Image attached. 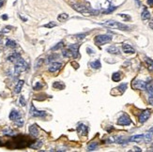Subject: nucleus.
Here are the masks:
<instances>
[{
    "instance_id": "1a4fd4ad",
    "label": "nucleus",
    "mask_w": 153,
    "mask_h": 152,
    "mask_svg": "<svg viewBox=\"0 0 153 152\" xmlns=\"http://www.w3.org/2000/svg\"><path fill=\"white\" fill-rule=\"evenodd\" d=\"M62 68V64L59 62H53L52 65H50V67L48 68V70L50 72H55L57 70H59Z\"/></svg>"
},
{
    "instance_id": "f3484780",
    "label": "nucleus",
    "mask_w": 153,
    "mask_h": 152,
    "mask_svg": "<svg viewBox=\"0 0 153 152\" xmlns=\"http://www.w3.org/2000/svg\"><path fill=\"white\" fill-rule=\"evenodd\" d=\"M20 54H18V53H14V54H11V55H9L8 57V61L10 62H13V63H15L17 60L20 58Z\"/></svg>"
},
{
    "instance_id": "a18cd8bd",
    "label": "nucleus",
    "mask_w": 153,
    "mask_h": 152,
    "mask_svg": "<svg viewBox=\"0 0 153 152\" xmlns=\"http://www.w3.org/2000/svg\"><path fill=\"white\" fill-rule=\"evenodd\" d=\"M149 27L153 29V19L150 21V22H149Z\"/></svg>"
},
{
    "instance_id": "ea45409f",
    "label": "nucleus",
    "mask_w": 153,
    "mask_h": 152,
    "mask_svg": "<svg viewBox=\"0 0 153 152\" xmlns=\"http://www.w3.org/2000/svg\"><path fill=\"white\" fill-rule=\"evenodd\" d=\"M118 15H119L120 17H122V18H124L125 20H130V19H131L130 16H128V15H124V14H122V13H120V14H118Z\"/></svg>"
},
{
    "instance_id": "2eb2a0df",
    "label": "nucleus",
    "mask_w": 153,
    "mask_h": 152,
    "mask_svg": "<svg viewBox=\"0 0 153 152\" xmlns=\"http://www.w3.org/2000/svg\"><path fill=\"white\" fill-rule=\"evenodd\" d=\"M152 136H153V127L144 134V140L147 141V142H149L152 139Z\"/></svg>"
},
{
    "instance_id": "c9c22d12",
    "label": "nucleus",
    "mask_w": 153,
    "mask_h": 152,
    "mask_svg": "<svg viewBox=\"0 0 153 152\" xmlns=\"http://www.w3.org/2000/svg\"><path fill=\"white\" fill-rule=\"evenodd\" d=\"M42 63H43V59L42 58H39V59L37 60V62H36V69H38V68H39L42 65Z\"/></svg>"
},
{
    "instance_id": "dca6fc26",
    "label": "nucleus",
    "mask_w": 153,
    "mask_h": 152,
    "mask_svg": "<svg viewBox=\"0 0 153 152\" xmlns=\"http://www.w3.org/2000/svg\"><path fill=\"white\" fill-rule=\"evenodd\" d=\"M106 51L112 54H120V50L119 48H117V46H110L106 49Z\"/></svg>"
},
{
    "instance_id": "473e14b6",
    "label": "nucleus",
    "mask_w": 153,
    "mask_h": 152,
    "mask_svg": "<svg viewBox=\"0 0 153 152\" xmlns=\"http://www.w3.org/2000/svg\"><path fill=\"white\" fill-rule=\"evenodd\" d=\"M55 58H58V55H57V54H52V55H50V57H48V60H47V61L48 62H54L55 60Z\"/></svg>"
},
{
    "instance_id": "20e7f679",
    "label": "nucleus",
    "mask_w": 153,
    "mask_h": 152,
    "mask_svg": "<svg viewBox=\"0 0 153 152\" xmlns=\"http://www.w3.org/2000/svg\"><path fill=\"white\" fill-rule=\"evenodd\" d=\"M131 123H132V120L127 114H123L119 118L117 119V124L120 126H129L131 125Z\"/></svg>"
},
{
    "instance_id": "aec40b11",
    "label": "nucleus",
    "mask_w": 153,
    "mask_h": 152,
    "mask_svg": "<svg viewBox=\"0 0 153 152\" xmlns=\"http://www.w3.org/2000/svg\"><path fill=\"white\" fill-rule=\"evenodd\" d=\"M141 18H142V20H148V19L150 18V13H149V11H148L147 8L144 9V10L142 11Z\"/></svg>"
},
{
    "instance_id": "72a5a7b5",
    "label": "nucleus",
    "mask_w": 153,
    "mask_h": 152,
    "mask_svg": "<svg viewBox=\"0 0 153 152\" xmlns=\"http://www.w3.org/2000/svg\"><path fill=\"white\" fill-rule=\"evenodd\" d=\"M62 54H63V55H64V57H71L70 51L69 49H68V50H63Z\"/></svg>"
},
{
    "instance_id": "a211bd4d",
    "label": "nucleus",
    "mask_w": 153,
    "mask_h": 152,
    "mask_svg": "<svg viewBox=\"0 0 153 152\" xmlns=\"http://www.w3.org/2000/svg\"><path fill=\"white\" fill-rule=\"evenodd\" d=\"M19 117H21V116H20L19 112L16 111V110H12V111L11 112V114H10V119H11V120H14V121H15L16 119L19 118Z\"/></svg>"
},
{
    "instance_id": "9b49d317",
    "label": "nucleus",
    "mask_w": 153,
    "mask_h": 152,
    "mask_svg": "<svg viewBox=\"0 0 153 152\" xmlns=\"http://www.w3.org/2000/svg\"><path fill=\"white\" fill-rule=\"evenodd\" d=\"M122 49H123V52L126 53V54H134L135 50L132 46H131L130 44L128 43H124L122 45Z\"/></svg>"
},
{
    "instance_id": "4c0bfd02",
    "label": "nucleus",
    "mask_w": 153,
    "mask_h": 152,
    "mask_svg": "<svg viewBox=\"0 0 153 152\" xmlns=\"http://www.w3.org/2000/svg\"><path fill=\"white\" fill-rule=\"evenodd\" d=\"M117 9V7H115V6H112V7H110L108 10H106L105 11H104V13H111V12H113L115 10Z\"/></svg>"
},
{
    "instance_id": "09e8293b",
    "label": "nucleus",
    "mask_w": 153,
    "mask_h": 152,
    "mask_svg": "<svg viewBox=\"0 0 153 152\" xmlns=\"http://www.w3.org/2000/svg\"><path fill=\"white\" fill-rule=\"evenodd\" d=\"M2 19H4V20H7V19H8V16H7V15H3Z\"/></svg>"
},
{
    "instance_id": "c03bdc74",
    "label": "nucleus",
    "mask_w": 153,
    "mask_h": 152,
    "mask_svg": "<svg viewBox=\"0 0 153 152\" xmlns=\"http://www.w3.org/2000/svg\"><path fill=\"white\" fill-rule=\"evenodd\" d=\"M71 65H73V66H74V68H75V69H77V68L79 67V65H78L77 63H75V62H71Z\"/></svg>"
},
{
    "instance_id": "bb28decb",
    "label": "nucleus",
    "mask_w": 153,
    "mask_h": 152,
    "mask_svg": "<svg viewBox=\"0 0 153 152\" xmlns=\"http://www.w3.org/2000/svg\"><path fill=\"white\" fill-rule=\"evenodd\" d=\"M53 86L55 88H57V89H59V90H61V89H63L64 88V84H62L61 82H55L54 84H53Z\"/></svg>"
},
{
    "instance_id": "0eeeda50",
    "label": "nucleus",
    "mask_w": 153,
    "mask_h": 152,
    "mask_svg": "<svg viewBox=\"0 0 153 152\" xmlns=\"http://www.w3.org/2000/svg\"><path fill=\"white\" fill-rule=\"evenodd\" d=\"M79 47H80V44L75 43V44H70V46L68 47V49L70 51V54H71V57L73 58H77L79 57Z\"/></svg>"
},
{
    "instance_id": "49530a36",
    "label": "nucleus",
    "mask_w": 153,
    "mask_h": 152,
    "mask_svg": "<svg viewBox=\"0 0 153 152\" xmlns=\"http://www.w3.org/2000/svg\"><path fill=\"white\" fill-rule=\"evenodd\" d=\"M134 149H135V151H140L141 152V149L137 147H134Z\"/></svg>"
},
{
    "instance_id": "412c9836",
    "label": "nucleus",
    "mask_w": 153,
    "mask_h": 152,
    "mask_svg": "<svg viewBox=\"0 0 153 152\" xmlns=\"http://www.w3.org/2000/svg\"><path fill=\"white\" fill-rule=\"evenodd\" d=\"M112 80L114 82H119L121 80V72H115L112 75Z\"/></svg>"
},
{
    "instance_id": "f8f14e48",
    "label": "nucleus",
    "mask_w": 153,
    "mask_h": 152,
    "mask_svg": "<svg viewBox=\"0 0 153 152\" xmlns=\"http://www.w3.org/2000/svg\"><path fill=\"white\" fill-rule=\"evenodd\" d=\"M144 140V134H137L129 138V142H135V143H141Z\"/></svg>"
},
{
    "instance_id": "37998d69",
    "label": "nucleus",
    "mask_w": 153,
    "mask_h": 152,
    "mask_svg": "<svg viewBox=\"0 0 153 152\" xmlns=\"http://www.w3.org/2000/svg\"><path fill=\"white\" fill-rule=\"evenodd\" d=\"M148 4L150 7H153V0H148Z\"/></svg>"
},
{
    "instance_id": "5701e85b",
    "label": "nucleus",
    "mask_w": 153,
    "mask_h": 152,
    "mask_svg": "<svg viewBox=\"0 0 153 152\" xmlns=\"http://www.w3.org/2000/svg\"><path fill=\"white\" fill-rule=\"evenodd\" d=\"M90 67L93 68V69H96V70H98V69H100V68L101 67V61H100V60H95V61L91 62V63H90Z\"/></svg>"
},
{
    "instance_id": "58836bf2",
    "label": "nucleus",
    "mask_w": 153,
    "mask_h": 152,
    "mask_svg": "<svg viewBox=\"0 0 153 152\" xmlns=\"http://www.w3.org/2000/svg\"><path fill=\"white\" fill-rule=\"evenodd\" d=\"M4 133L7 134V135H13V132L11 131V130H10V129L5 130V131H4Z\"/></svg>"
},
{
    "instance_id": "9d476101",
    "label": "nucleus",
    "mask_w": 153,
    "mask_h": 152,
    "mask_svg": "<svg viewBox=\"0 0 153 152\" xmlns=\"http://www.w3.org/2000/svg\"><path fill=\"white\" fill-rule=\"evenodd\" d=\"M77 132L79 135H86L88 132V128L84 124H80L77 127Z\"/></svg>"
},
{
    "instance_id": "c85d7f7f",
    "label": "nucleus",
    "mask_w": 153,
    "mask_h": 152,
    "mask_svg": "<svg viewBox=\"0 0 153 152\" xmlns=\"http://www.w3.org/2000/svg\"><path fill=\"white\" fill-rule=\"evenodd\" d=\"M42 141H38V142H36L35 144L31 145V146H30V147H32V148H35V149H38V148H39V147H42Z\"/></svg>"
},
{
    "instance_id": "e433bc0d",
    "label": "nucleus",
    "mask_w": 153,
    "mask_h": 152,
    "mask_svg": "<svg viewBox=\"0 0 153 152\" xmlns=\"http://www.w3.org/2000/svg\"><path fill=\"white\" fill-rule=\"evenodd\" d=\"M42 87V84H41L39 82L36 83V85H34V90H39Z\"/></svg>"
},
{
    "instance_id": "a878e982",
    "label": "nucleus",
    "mask_w": 153,
    "mask_h": 152,
    "mask_svg": "<svg viewBox=\"0 0 153 152\" xmlns=\"http://www.w3.org/2000/svg\"><path fill=\"white\" fill-rule=\"evenodd\" d=\"M68 18H69V14H67V13H61L57 17L58 21H60V22H65Z\"/></svg>"
},
{
    "instance_id": "cd10ccee",
    "label": "nucleus",
    "mask_w": 153,
    "mask_h": 152,
    "mask_svg": "<svg viewBox=\"0 0 153 152\" xmlns=\"http://www.w3.org/2000/svg\"><path fill=\"white\" fill-rule=\"evenodd\" d=\"M117 89H118L120 91V94L124 93L126 91V89H127V84H121L118 87H117Z\"/></svg>"
},
{
    "instance_id": "f257e3e1",
    "label": "nucleus",
    "mask_w": 153,
    "mask_h": 152,
    "mask_svg": "<svg viewBox=\"0 0 153 152\" xmlns=\"http://www.w3.org/2000/svg\"><path fill=\"white\" fill-rule=\"evenodd\" d=\"M102 26H105V27H109V28H113V29H118V30H129L130 27L124 23H121L119 22H116V21L110 20V21H106L104 23H101Z\"/></svg>"
},
{
    "instance_id": "4be33fe9",
    "label": "nucleus",
    "mask_w": 153,
    "mask_h": 152,
    "mask_svg": "<svg viewBox=\"0 0 153 152\" xmlns=\"http://www.w3.org/2000/svg\"><path fill=\"white\" fill-rule=\"evenodd\" d=\"M146 64H147V66H148V69L150 71H153V60L150 59L149 57H147L146 58Z\"/></svg>"
},
{
    "instance_id": "423d86ee",
    "label": "nucleus",
    "mask_w": 153,
    "mask_h": 152,
    "mask_svg": "<svg viewBox=\"0 0 153 152\" xmlns=\"http://www.w3.org/2000/svg\"><path fill=\"white\" fill-rule=\"evenodd\" d=\"M146 85L147 83L141 80H134L132 83V87L137 90H146Z\"/></svg>"
},
{
    "instance_id": "8fccbe9b",
    "label": "nucleus",
    "mask_w": 153,
    "mask_h": 152,
    "mask_svg": "<svg viewBox=\"0 0 153 152\" xmlns=\"http://www.w3.org/2000/svg\"><path fill=\"white\" fill-rule=\"evenodd\" d=\"M151 149H152V150H153V144H152V145H151Z\"/></svg>"
},
{
    "instance_id": "7ed1b4c3",
    "label": "nucleus",
    "mask_w": 153,
    "mask_h": 152,
    "mask_svg": "<svg viewBox=\"0 0 153 152\" xmlns=\"http://www.w3.org/2000/svg\"><path fill=\"white\" fill-rule=\"evenodd\" d=\"M113 39V37L111 35H99L95 38V43L99 46H101V45H103L105 43H108L110 41H112Z\"/></svg>"
},
{
    "instance_id": "c756f323",
    "label": "nucleus",
    "mask_w": 153,
    "mask_h": 152,
    "mask_svg": "<svg viewBox=\"0 0 153 152\" xmlns=\"http://www.w3.org/2000/svg\"><path fill=\"white\" fill-rule=\"evenodd\" d=\"M63 45H64V44H63V41H60V42H58V43L57 44V45H55V46L53 47L51 50H52V51H57V50L60 49V48H62Z\"/></svg>"
},
{
    "instance_id": "6ab92c4d",
    "label": "nucleus",
    "mask_w": 153,
    "mask_h": 152,
    "mask_svg": "<svg viewBox=\"0 0 153 152\" xmlns=\"http://www.w3.org/2000/svg\"><path fill=\"white\" fill-rule=\"evenodd\" d=\"M23 84H25V81H23V80L18 81V83H17V85H16L15 88H14V92L17 93V94H18V93L21 92L22 88H23Z\"/></svg>"
},
{
    "instance_id": "39448f33",
    "label": "nucleus",
    "mask_w": 153,
    "mask_h": 152,
    "mask_svg": "<svg viewBox=\"0 0 153 152\" xmlns=\"http://www.w3.org/2000/svg\"><path fill=\"white\" fill-rule=\"evenodd\" d=\"M29 112H30V115H31L32 116H35V117H45V116H46V113H45V112L39 111V110L35 108L34 105L30 106Z\"/></svg>"
},
{
    "instance_id": "2f4dec72",
    "label": "nucleus",
    "mask_w": 153,
    "mask_h": 152,
    "mask_svg": "<svg viewBox=\"0 0 153 152\" xmlns=\"http://www.w3.org/2000/svg\"><path fill=\"white\" fill-rule=\"evenodd\" d=\"M19 101H20V104H21L22 106H26V99H25V97H23V96H20V99H19Z\"/></svg>"
},
{
    "instance_id": "ddd939ff",
    "label": "nucleus",
    "mask_w": 153,
    "mask_h": 152,
    "mask_svg": "<svg viewBox=\"0 0 153 152\" xmlns=\"http://www.w3.org/2000/svg\"><path fill=\"white\" fill-rule=\"evenodd\" d=\"M29 133L31 134L33 137H38L39 135V129L36 125H31L29 127Z\"/></svg>"
},
{
    "instance_id": "f704fd0d",
    "label": "nucleus",
    "mask_w": 153,
    "mask_h": 152,
    "mask_svg": "<svg viewBox=\"0 0 153 152\" xmlns=\"http://www.w3.org/2000/svg\"><path fill=\"white\" fill-rule=\"evenodd\" d=\"M15 123H16V125H17V126L22 127V126H23V120L21 118V117H19V118H17L15 120Z\"/></svg>"
},
{
    "instance_id": "6e6552de",
    "label": "nucleus",
    "mask_w": 153,
    "mask_h": 152,
    "mask_svg": "<svg viewBox=\"0 0 153 152\" xmlns=\"http://www.w3.org/2000/svg\"><path fill=\"white\" fill-rule=\"evenodd\" d=\"M150 115H151V112H150V110H148V109L143 111L142 113L139 115V122H140V123H145V122L149 118Z\"/></svg>"
},
{
    "instance_id": "b1692460",
    "label": "nucleus",
    "mask_w": 153,
    "mask_h": 152,
    "mask_svg": "<svg viewBox=\"0 0 153 152\" xmlns=\"http://www.w3.org/2000/svg\"><path fill=\"white\" fill-rule=\"evenodd\" d=\"M97 147H98V143L92 142L87 146V151H93V150L97 149Z\"/></svg>"
},
{
    "instance_id": "7c9ffc66",
    "label": "nucleus",
    "mask_w": 153,
    "mask_h": 152,
    "mask_svg": "<svg viewBox=\"0 0 153 152\" xmlns=\"http://www.w3.org/2000/svg\"><path fill=\"white\" fill-rule=\"evenodd\" d=\"M55 26H57V23H55V22H50L49 23L44 25V27H47V28H53Z\"/></svg>"
},
{
    "instance_id": "4468645a",
    "label": "nucleus",
    "mask_w": 153,
    "mask_h": 152,
    "mask_svg": "<svg viewBox=\"0 0 153 152\" xmlns=\"http://www.w3.org/2000/svg\"><path fill=\"white\" fill-rule=\"evenodd\" d=\"M146 90L149 94V99H153V83L148 82L146 85Z\"/></svg>"
},
{
    "instance_id": "79ce46f5",
    "label": "nucleus",
    "mask_w": 153,
    "mask_h": 152,
    "mask_svg": "<svg viewBox=\"0 0 153 152\" xmlns=\"http://www.w3.org/2000/svg\"><path fill=\"white\" fill-rule=\"evenodd\" d=\"M86 51H87V53H88V54H94V53H93V50L90 49V48H87V49H86Z\"/></svg>"
},
{
    "instance_id": "f03ea898",
    "label": "nucleus",
    "mask_w": 153,
    "mask_h": 152,
    "mask_svg": "<svg viewBox=\"0 0 153 152\" xmlns=\"http://www.w3.org/2000/svg\"><path fill=\"white\" fill-rule=\"evenodd\" d=\"M27 70V63H26L23 58H19L17 61L15 62V68H14V71H15V74L18 75L19 73L25 71V70Z\"/></svg>"
},
{
    "instance_id": "3c124183",
    "label": "nucleus",
    "mask_w": 153,
    "mask_h": 152,
    "mask_svg": "<svg viewBox=\"0 0 153 152\" xmlns=\"http://www.w3.org/2000/svg\"><path fill=\"white\" fill-rule=\"evenodd\" d=\"M0 44H1V41H0Z\"/></svg>"
},
{
    "instance_id": "393cba45",
    "label": "nucleus",
    "mask_w": 153,
    "mask_h": 152,
    "mask_svg": "<svg viewBox=\"0 0 153 152\" xmlns=\"http://www.w3.org/2000/svg\"><path fill=\"white\" fill-rule=\"evenodd\" d=\"M6 46L10 47V48H15L17 46V43L14 41H12V39H8L7 42H6Z\"/></svg>"
},
{
    "instance_id": "a19ab883",
    "label": "nucleus",
    "mask_w": 153,
    "mask_h": 152,
    "mask_svg": "<svg viewBox=\"0 0 153 152\" xmlns=\"http://www.w3.org/2000/svg\"><path fill=\"white\" fill-rule=\"evenodd\" d=\"M85 36H86V34H81V35H76V37H77V39H84L85 38Z\"/></svg>"
},
{
    "instance_id": "de8ad7c7",
    "label": "nucleus",
    "mask_w": 153,
    "mask_h": 152,
    "mask_svg": "<svg viewBox=\"0 0 153 152\" xmlns=\"http://www.w3.org/2000/svg\"><path fill=\"white\" fill-rule=\"evenodd\" d=\"M3 4H4V0H0V8L3 6Z\"/></svg>"
}]
</instances>
